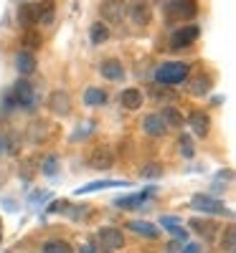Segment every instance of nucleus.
<instances>
[{
	"label": "nucleus",
	"instance_id": "nucleus-28",
	"mask_svg": "<svg viewBox=\"0 0 236 253\" xmlns=\"http://www.w3.org/2000/svg\"><path fill=\"white\" fill-rule=\"evenodd\" d=\"M140 175H142V177H160V175H163V167L155 165V162H150V165L140 167Z\"/></svg>",
	"mask_w": 236,
	"mask_h": 253
},
{
	"label": "nucleus",
	"instance_id": "nucleus-2",
	"mask_svg": "<svg viewBox=\"0 0 236 253\" xmlns=\"http://www.w3.org/2000/svg\"><path fill=\"white\" fill-rule=\"evenodd\" d=\"M160 8L170 20H188L198 10L193 0H160Z\"/></svg>",
	"mask_w": 236,
	"mask_h": 253
},
{
	"label": "nucleus",
	"instance_id": "nucleus-18",
	"mask_svg": "<svg viewBox=\"0 0 236 253\" xmlns=\"http://www.w3.org/2000/svg\"><path fill=\"white\" fill-rule=\"evenodd\" d=\"M150 195H153V190H145V193H135V195H127V198H117V200H115V205H117V208H122V210H132V208L142 205Z\"/></svg>",
	"mask_w": 236,
	"mask_h": 253
},
{
	"label": "nucleus",
	"instance_id": "nucleus-33",
	"mask_svg": "<svg viewBox=\"0 0 236 253\" xmlns=\"http://www.w3.org/2000/svg\"><path fill=\"white\" fill-rule=\"evenodd\" d=\"M165 253H180V243H168L165 246Z\"/></svg>",
	"mask_w": 236,
	"mask_h": 253
},
{
	"label": "nucleus",
	"instance_id": "nucleus-9",
	"mask_svg": "<svg viewBox=\"0 0 236 253\" xmlns=\"http://www.w3.org/2000/svg\"><path fill=\"white\" fill-rule=\"evenodd\" d=\"M127 15H130V20L135 26H147L150 18H153V13H150V3H145V0H135V3L127 5Z\"/></svg>",
	"mask_w": 236,
	"mask_h": 253
},
{
	"label": "nucleus",
	"instance_id": "nucleus-13",
	"mask_svg": "<svg viewBox=\"0 0 236 253\" xmlns=\"http://www.w3.org/2000/svg\"><path fill=\"white\" fill-rule=\"evenodd\" d=\"M188 126L193 132H196L198 137H206L208 134V129H211V119H208V114L206 112H193L190 117H188Z\"/></svg>",
	"mask_w": 236,
	"mask_h": 253
},
{
	"label": "nucleus",
	"instance_id": "nucleus-31",
	"mask_svg": "<svg viewBox=\"0 0 236 253\" xmlns=\"http://www.w3.org/2000/svg\"><path fill=\"white\" fill-rule=\"evenodd\" d=\"M26 46L38 48V46H41V36H38V33H33V31H28V33H26Z\"/></svg>",
	"mask_w": 236,
	"mask_h": 253
},
{
	"label": "nucleus",
	"instance_id": "nucleus-12",
	"mask_svg": "<svg viewBox=\"0 0 236 253\" xmlns=\"http://www.w3.org/2000/svg\"><path fill=\"white\" fill-rule=\"evenodd\" d=\"M99 74L104 79H110V81H119L124 76V66H122L117 58H107V61L99 63Z\"/></svg>",
	"mask_w": 236,
	"mask_h": 253
},
{
	"label": "nucleus",
	"instance_id": "nucleus-1",
	"mask_svg": "<svg viewBox=\"0 0 236 253\" xmlns=\"http://www.w3.org/2000/svg\"><path fill=\"white\" fill-rule=\"evenodd\" d=\"M188 79V63L173 61V63H163L155 71V81L160 86H173V84H180Z\"/></svg>",
	"mask_w": 236,
	"mask_h": 253
},
{
	"label": "nucleus",
	"instance_id": "nucleus-6",
	"mask_svg": "<svg viewBox=\"0 0 236 253\" xmlns=\"http://www.w3.org/2000/svg\"><path fill=\"white\" fill-rule=\"evenodd\" d=\"M33 104V89L28 81H18L13 91L8 94V107H31Z\"/></svg>",
	"mask_w": 236,
	"mask_h": 253
},
{
	"label": "nucleus",
	"instance_id": "nucleus-4",
	"mask_svg": "<svg viewBox=\"0 0 236 253\" xmlns=\"http://www.w3.org/2000/svg\"><path fill=\"white\" fill-rule=\"evenodd\" d=\"M97 241L102 243V248H104L107 253H117L119 248H124V233H122L119 228H115V225H104V228H99Z\"/></svg>",
	"mask_w": 236,
	"mask_h": 253
},
{
	"label": "nucleus",
	"instance_id": "nucleus-24",
	"mask_svg": "<svg viewBox=\"0 0 236 253\" xmlns=\"http://www.w3.org/2000/svg\"><path fill=\"white\" fill-rule=\"evenodd\" d=\"M44 253H74V248H71L69 241L56 238V241H46L44 243Z\"/></svg>",
	"mask_w": 236,
	"mask_h": 253
},
{
	"label": "nucleus",
	"instance_id": "nucleus-19",
	"mask_svg": "<svg viewBox=\"0 0 236 253\" xmlns=\"http://www.w3.org/2000/svg\"><path fill=\"white\" fill-rule=\"evenodd\" d=\"M130 228L135 230L137 236L150 238V241H155V238L160 236V228H155L153 223H147V220H132V223H130Z\"/></svg>",
	"mask_w": 236,
	"mask_h": 253
},
{
	"label": "nucleus",
	"instance_id": "nucleus-22",
	"mask_svg": "<svg viewBox=\"0 0 236 253\" xmlns=\"http://www.w3.org/2000/svg\"><path fill=\"white\" fill-rule=\"evenodd\" d=\"M104 101H107V94L99 86H89L84 91V104H87V107H102Z\"/></svg>",
	"mask_w": 236,
	"mask_h": 253
},
{
	"label": "nucleus",
	"instance_id": "nucleus-7",
	"mask_svg": "<svg viewBox=\"0 0 236 253\" xmlns=\"http://www.w3.org/2000/svg\"><path fill=\"white\" fill-rule=\"evenodd\" d=\"M198 33H201L198 26H183V28H178L173 36H170V46L173 48H188V46L196 43Z\"/></svg>",
	"mask_w": 236,
	"mask_h": 253
},
{
	"label": "nucleus",
	"instance_id": "nucleus-14",
	"mask_svg": "<svg viewBox=\"0 0 236 253\" xmlns=\"http://www.w3.org/2000/svg\"><path fill=\"white\" fill-rule=\"evenodd\" d=\"M160 225H163L165 230H170V236H173L178 243H185V241H188V230L180 225V220H178V218L163 215V218H160Z\"/></svg>",
	"mask_w": 236,
	"mask_h": 253
},
{
	"label": "nucleus",
	"instance_id": "nucleus-30",
	"mask_svg": "<svg viewBox=\"0 0 236 253\" xmlns=\"http://www.w3.org/2000/svg\"><path fill=\"white\" fill-rule=\"evenodd\" d=\"M56 165H59V157L56 155H49L44 160V165H41V170H44V175H56Z\"/></svg>",
	"mask_w": 236,
	"mask_h": 253
},
{
	"label": "nucleus",
	"instance_id": "nucleus-29",
	"mask_svg": "<svg viewBox=\"0 0 236 253\" xmlns=\"http://www.w3.org/2000/svg\"><path fill=\"white\" fill-rule=\"evenodd\" d=\"M178 147H180V155H183V157H193V152H196V150H193V142H190L188 134H183V137L178 139Z\"/></svg>",
	"mask_w": 236,
	"mask_h": 253
},
{
	"label": "nucleus",
	"instance_id": "nucleus-23",
	"mask_svg": "<svg viewBox=\"0 0 236 253\" xmlns=\"http://www.w3.org/2000/svg\"><path fill=\"white\" fill-rule=\"evenodd\" d=\"M89 38H92V43H94V46H102L104 41L110 38V26H104L102 20H99V23H94L92 31H89Z\"/></svg>",
	"mask_w": 236,
	"mask_h": 253
},
{
	"label": "nucleus",
	"instance_id": "nucleus-3",
	"mask_svg": "<svg viewBox=\"0 0 236 253\" xmlns=\"http://www.w3.org/2000/svg\"><path fill=\"white\" fill-rule=\"evenodd\" d=\"M190 208L198 210V213H211V215H231V210L211 195H193L190 198Z\"/></svg>",
	"mask_w": 236,
	"mask_h": 253
},
{
	"label": "nucleus",
	"instance_id": "nucleus-17",
	"mask_svg": "<svg viewBox=\"0 0 236 253\" xmlns=\"http://www.w3.org/2000/svg\"><path fill=\"white\" fill-rule=\"evenodd\" d=\"M15 69H18L20 76H31L36 71V56L31 51H20L15 56Z\"/></svg>",
	"mask_w": 236,
	"mask_h": 253
},
{
	"label": "nucleus",
	"instance_id": "nucleus-11",
	"mask_svg": "<svg viewBox=\"0 0 236 253\" xmlns=\"http://www.w3.org/2000/svg\"><path fill=\"white\" fill-rule=\"evenodd\" d=\"M49 107H51L54 114L66 117V114L71 112V96H69L66 91H54V94L49 96Z\"/></svg>",
	"mask_w": 236,
	"mask_h": 253
},
{
	"label": "nucleus",
	"instance_id": "nucleus-8",
	"mask_svg": "<svg viewBox=\"0 0 236 253\" xmlns=\"http://www.w3.org/2000/svg\"><path fill=\"white\" fill-rule=\"evenodd\" d=\"M115 165V155L110 147H94V152L89 155V167L92 170H110Z\"/></svg>",
	"mask_w": 236,
	"mask_h": 253
},
{
	"label": "nucleus",
	"instance_id": "nucleus-25",
	"mask_svg": "<svg viewBox=\"0 0 236 253\" xmlns=\"http://www.w3.org/2000/svg\"><path fill=\"white\" fill-rule=\"evenodd\" d=\"M160 117H163L165 126H183V117H180V112L176 107H165Z\"/></svg>",
	"mask_w": 236,
	"mask_h": 253
},
{
	"label": "nucleus",
	"instance_id": "nucleus-5",
	"mask_svg": "<svg viewBox=\"0 0 236 253\" xmlns=\"http://www.w3.org/2000/svg\"><path fill=\"white\" fill-rule=\"evenodd\" d=\"M99 13L107 23H122L127 15V5H124V0H102Z\"/></svg>",
	"mask_w": 236,
	"mask_h": 253
},
{
	"label": "nucleus",
	"instance_id": "nucleus-21",
	"mask_svg": "<svg viewBox=\"0 0 236 253\" xmlns=\"http://www.w3.org/2000/svg\"><path fill=\"white\" fill-rule=\"evenodd\" d=\"M190 228H196V233H201L206 241H211L213 236H216V223H211V220L193 218V220H190Z\"/></svg>",
	"mask_w": 236,
	"mask_h": 253
},
{
	"label": "nucleus",
	"instance_id": "nucleus-34",
	"mask_svg": "<svg viewBox=\"0 0 236 253\" xmlns=\"http://www.w3.org/2000/svg\"><path fill=\"white\" fill-rule=\"evenodd\" d=\"M155 96H158V99H163V96H165V99H173V94L165 91V89H163V91H160V89H155Z\"/></svg>",
	"mask_w": 236,
	"mask_h": 253
},
{
	"label": "nucleus",
	"instance_id": "nucleus-27",
	"mask_svg": "<svg viewBox=\"0 0 236 253\" xmlns=\"http://www.w3.org/2000/svg\"><path fill=\"white\" fill-rule=\"evenodd\" d=\"M208 89H211V79L208 76H196L193 79V94L196 96H203V94H208Z\"/></svg>",
	"mask_w": 236,
	"mask_h": 253
},
{
	"label": "nucleus",
	"instance_id": "nucleus-32",
	"mask_svg": "<svg viewBox=\"0 0 236 253\" xmlns=\"http://www.w3.org/2000/svg\"><path fill=\"white\" fill-rule=\"evenodd\" d=\"M180 253H201V248L196 243H185V248H180Z\"/></svg>",
	"mask_w": 236,
	"mask_h": 253
},
{
	"label": "nucleus",
	"instance_id": "nucleus-35",
	"mask_svg": "<svg viewBox=\"0 0 236 253\" xmlns=\"http://www.w3.org/2000/svg\"><path fill=\"white\" fill-rule=\"evenodd\" d=\"M79 253H99V251H97L94 246H81V251H79Z\"/></svg>",
	"mask_w": 236,
	"mask_h": 253
},
{
	"label": "nucleus",
	"instance_id": "nucleus-20",
	"mask_svg": "<svg viewBox=\"0 0 236 253\" xmlns=\"http://www.w3.org/2000/svg\"><path fill=\"white\" fill-rule=\"evenodd\" d=\"M104 187H130V182H117V180H99V182H89L76 190V195H87L94 193V190H104Z\"/></svg>",
	"mask_w": 236,
	"mask_h": 253
},
{
	"label": "nucleus",
	"instance_id": "nucleus-16",
	"mask_svg": "<svg viewBox=\"0 0 236 253\" xmlns=\"http://www.w3.org/2000/svg\"><path fill=\"white\" fill-rule=\"evenodd\" d=\"M142 129H145L150 137H163L168 126H165V122H163L160 114H147L145 122H142Z\"/></svg>",
	"mask_w": 236,
	"mask_h": 253
},
{
	"label": "nucleus",
	"instance_id": "nucleus-26",
	"mask_svg": "<svg viewBox=\"0 0 236 253\" xmlns=\"http://www.w3.org/2000/svg\"><path fill=\"white\" fill-rule=\"evenodd\" d=\"M221 248H224L226 253H234V251H236V228H234V225H229V228L224 230V236H221Z\"/></svg>",
	"mask_w": 236,
	"mask_h": 253
},
{
	"label": "nucleus",
	"instance_id": "nucleus-36",
	"mask_svg": "<svg viewBox=\"0 0 236 253\" xmlns=\"http://www.w3.org/2000/svg\"><path fill=\"white\" fill-rule=\"evenodd\" d=\"M0 152H3V139H0Z\"/></svg>",
	"mask_w": 236,
	"mask_h": 253
},
{
	"label": "nucleus",
	"instance_id": "nucleus-10",
	"mask_svg": "<svg viewBox=\"0 0 236 253\" xmlns=\"http://www.w3.org/2000/svg\"><path fill=\"white\" fill-rule=\"evenodd\" d=\"M41 13H44V5H38V3L20 5L18 8V23L23 26V28H31L33 23H38V20H41Z\"/></svg>",
	"mask_w": 236,
	"mask_h": 253
},
{
	"label": "nucleus",
	"instance_id": "nucleus-15",
	"mask_svg": "<svg viewBox=\"0 0 236 253\" xmlns=\"http://www.w3.org/2000/svg\"><path fill=\"white\" fill-rule=\"evenodd\" d=\"M119 104H122L124 109H130V112L140 109V107H142V91H140V89H135V86L124 89V91L119 94Z\"/></svg>",
	"mask_w": 236,
	"mask_h": 253
}]
</instances>
